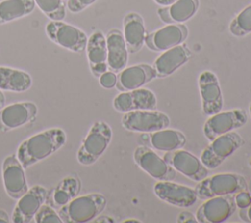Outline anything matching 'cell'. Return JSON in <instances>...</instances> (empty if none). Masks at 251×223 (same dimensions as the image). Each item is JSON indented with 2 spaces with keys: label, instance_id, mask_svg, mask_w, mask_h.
Here are the masks:
<instances>
[{
  "label": "cell",
  "instance_id": "38",
  "mask_svg": "<svg viewBox=\"0 0 251 223\" xmlns=\"http://www.w3.org/2000/svg\"><path fill=\"white\" fill-rule=\"evenodd\" d=\"M157 4L161 5V6H168L174 2H176V0H154Z\"/></svg>",
  "mask_w": 251,
  "mask_h": 223
},
{
  "label": "cell",
  "instance_id": "8",
  "mask_svg": "<svg viewBox=\"0 0 251 223\" xmlns=\"http://www.w3.org/2000/svg\"><path fill=\"white\" fill-rule=\"evenodd\" d=\"M247 122V114L243 109H232L211 115L203 125V134L210 141L219 136L241 128Z\"/></svg>",
  "mask_w": 251,
  "mask_h": 223
},
{
  "label": "cell",
  "instance_id": "21",
  "mask_svg": "<svg viewBox=\"0 0 251 223\" xmlns=\"http://www.w3.org/2000/svg\"><path fill=\"white\" fill-rule=\"evenodd\" d=\"M106 45L108 68L114 73L121 72L126 68L128 56L123 33L117 28L108 31L106 35Z\"/></svg>",
  "mask_w": 251,
  "mask_h": 223
},
{
  "label": "cell",
  "instance_id": "26",
  "mask_svg": "<svg viewBox=\"0 0 251 223\" xmlns=\"http://www.w3.org/2000/svg\"><path fill=\"white\" fill-rule=\"evenodd\" d=\"M149 139L153 148L166 152L179 149L186 143V138L181 132L167 128L152 132Z\"/></svg>",
  "mask_w": 251,
  "mask_h": 223
},
{
  "label": "cell",
  "instance_id": "4",
  "mask_svg": "<svg viewBox=\"0 0 251 223\" xmlns=\"http://www.w3.org/2000/svg\"><path fill=\"white\" fill-rule=\"evenodd\" d=\"M247 188V183L242 175L235 173H221L207 176L195 187L197 196L207 199L218 195H234Z\"/></svg>",
  "mask_w": 251,
  "mask_h": 223
},
{
  "label": "cell",
  "instance_id": "34",
  "mask_svg": "<svg viewBox=\"0 0 251 223\" xmlns=\"http://www.w3.org/2000/svg\"><path fill=\"white\" fill-rule=\"evenodd\" d=\"M234 200L237 207H239L240 209L245 208L251 204V195L249 193L241 191L236 194Z\"/></svg>",
  "mask_w": 251,
  "mask_h": 223
},
{
  "label": "cell",
  "instance_id": "24",
  "mask_svg": "<svg viewBox=\"0 0 251 223\" xmlns=\"http://www.w3.org/2000/svg\"><path fill=\"white\" fill-rule=\"evenodd\" d=\"M199 7L198 0H176L158 10V15L164 23L180 24L192 18Z\"/></svg>",
  "mask_w": 251,
  "mask_h": 223
},
{
  "label": "cell",
  "instance_id": "27",
  "mask_svg": "<svg viewBox=\"0 0 251 223\" xmlns=\"http://www.w3.org/2000/svg\"><path fill=\"white\" fill-rule=\"evenodd\" d=\"M35 8L34 0L0 1V25L29 15Z\"/></svg>",
  "mask_w": 251,
  "mask_h": 223
},
{
  "label": "cell",
  "instance_id": "31",
  "mask_svg": "<svg viewBox=\"0 0 251 223\" xmlns=\"http://www.w3.org/2000/svg\"><path fill=\"white\" fill-rule=\"evenodd\" d=\"M36 223H61L63 222L59 214L48 204H42L34 215Z\"/></svg>",
  "mask_w": 251,
  "mask_h": 223
},
{
  "label": "cell",
  "instance_id": "36",
  "mask_svg": "<svg viewBox=\"0 0 251 223\" xmlns=\"http://www.w3.org/2000/svg\"><path fill=\"white\" fill-rule=\"evenodd\" d=\"M239 214L242 220L246 222H251V204L245 208H241Z\"/></svg>",
  "mask_w": 251,
  "mask_h": 223
},
{
  "label": "cell",
  "instance_id": "19",
  "mask_svg": "<svg viewBox=\"0 0 251 223\" xmlns=\"http://www.w3.org/2000/svg\"><path fill=\"white\" fill-rule=\"evenodd\" d=\"M191 53L185 45H176L165 50L154 62L153 69L156 78H166L184 65L190 58Z\"/></svg>",
  "mask_w": 251,
  "mask_h": 223
},
{
  "label": "cell",
  "instance_id": "6",
  "mask_svg": "<svg viewBox=\"0 0 251 223\" xmlns=\"http://www.w3.org/2000/svg\"><path fill=\"white\" fill-rule=\"evenodd\" d=\"M51 41L73 52H82L86 48L87 35L80 28L62 21H51L45 27Z\"/></svg>",
  "mask_w": 251,
  "mask_h": 223
},
{
  "label": "cell",
  "instance_id": "17",
  "mask_svg": "<svg viewBox=\"0 0 251 223\" xmlns=\"http://www.w3.org/2000/svg\"><path fill=\"white\" fill-rule=\"evenodd\" d=\"M38 108L33 102H18L0 109V131L17 129L35 119Z\"/></svg>",
  "mask_w": 251,
  "mask_h": 223
},
{
  "label": "cell",
  "instance_id": "29",
  "mask_svg": "<svg viewBox=\"0 0 251 223\" xmlns=\"http://www.w3.org/2000/svg\"><path fill=\"white\" fill-rule=\"evenodd\" d=\"M35 5L51 21H63L66 17L64 0H34Z\"/></svg>",
  "mask_w": 251,
  "mask_h": 223
},
{
  "label": "cell",
  "instance_id": "37",
  "mask_svg": "<svg viewBox=\"0 0 251 223\" xmlns=\"http://www.w3.org/2000/svg\"><path fill=\"white\" fill-rule=\"evenodd\" d=\"M8 222H10V217L8 213L5 210L0 209V223H8Z\"/></svg>",
  "mask_w": 251,
  "mask_h": 223
},
{
  "label": "cell",
  "instance_id": "30",
  "mask_svg": "<svg viewBox=\"0 0 251 223\" xmlns=\"http://www.w3.org/2000/svg\"><path fill=\"white\" fill-rule=\"evenodd\" d=\"M229 31L237 37L244 36L251 32V4L239 12L230 22Z\"/></svg>",
  "mask_w": 251,
  "mask_h": 223
},
{
  "label": "cell",
  "instance_id": "15",
  "mask_svg": "<svg viewBox=\"0 0 251 223\" xmlns=\"http://www.w3.org/2000/svg\"><path fill=\"white\" fill-rule=\"evenodd\" d=\"M47 197V190L42 187L35 185L27 190L23 195L12 214V222L14 223H29L34 220V215L39 207L45 202Z\"/></svg>",
  "mask_w": 251,
  "mask_h": 223
},
{
  "label": "cell",
  "instance_id": "13",
  "mask_svg": "<svg viewBox=\"0 0 251 223\" xmlns=\"http://www.w3.org/2000/svg\"><path fill=\"white\" fill-rule=\"evenodd\" d=\"M198 86L203 113L211 116L220 112L224 105V98L218 77L211 71H204L198 78Z\"/></svg>",
  "mask_w": 251,
  "mask_h": 223
},
{
  "label": "cell",
  "instance_id": "20",
  "mask_svg": "<svg viewBox=\"0 0 251 223\" xmlns=\"http://www.w3.org/2000/svg\"><path fill=\"white\" fill-rule=\"evenodd\" d=\"M86 55L89 68L94 77L99 78L108 69L107 64V45L104 34L97 30L87 39Z\"/></svg>",
  "mask_w": 251,
  "mask_h": 223
},
{
  "label": "cell",
  "instance_id": "3",
  "mask_svg": "<svg viewBox=\"0 0 251 223\" xmlns=\"http://www.w3.org/2000/svg\"><path fill=\"white\" fill-rule=\"evenodd\" d=\"M112 135V129L106 122H95L77 150V161L84 166L94 164L107 149L111 142Z\"/></svg>",
  "mask_w": 251,
  "mask_h": 223
},
{
  "label": "cell",
  "instance_id": "23",
  "mask_svg": "<svg viewBox=\"0 0 251 223\" xmlns=\"http://www.w3.org/2000/svg\"><path fill=\"white\" fill-rule=\"evenodd\" d=\"M124 38L128 53H136L145 42V26L137 13L130 12L124 18Z\"/></svg>",
  "mask_w": 251,
  "mask_h": 223
},
{
  "label": "cell",
  "instance_id": "43",
  "mask_svg": "<svg viewBox=\"0 0 251 223\" xmlns=\"http://www.w3.org/2000/svg\"><path fill=\"white\" fill-rule=\"evenodd\" d=\"M249 165H250V167H251V158H250V160H249Z\"/></svg>",
  "mask_w": 251,
  "mask_h": 223
},
{
  "label": "cell",
  "instance_id": "9",
  "mask_svg": "<svg viewBox=\"0 0 251 223\" xmlns=\"http://www.w3.org/2000/svg\"><path fill=\"white\" fill-rule=\"evenodd\" d=\"M133 159L138 167L158 181H172L176 178V170L147 146H137Z\"/></svg>",
  "mask_w": 251,
  "mask_h": 223
},
{
  "label": "cell",
  "instance_id": "5",
  "mask_svg": "<svg viewBox=\"0 0 251 223\" xmlns=\"http://www.w3.org/2000/svg\"><path fill=\"white\" fill-rule=\"evenodd\" d=\"M243 143L244 140L239 134L232 131L224 134L211 140V143L202 151L200 160L208 169H215L240 148Z\"/></svg>",
  "mask_w": 251,
  "mask_h": 223
},
{
  "label": "cell",
  "instance_id": "28",
  "mask_svg": "<svg viewBox=\"0 0 251 223\" xmlns=\"http://www.w3.org/2000/svg\"><path fill=\"white\" fill-rule=\"evenodd\" d=\"M80 190L79 181L73 176L64 178L53 193V199L57 205H65L75 198Z\"/></svg>",
  "mask_w": 251,
  "mask_h": 223
},
{
  "label": "cell",
  "instance_id": "1",
  "mask_svg": "<svg viewBox=\"0 0 251 223\" xmlns=\"http://www.w3.org/2000/svg\"><path fill=\"white\" fill-rule=\"evenodd\" d=\"M67 141L66 133L60 128H51L25 139L18 147L17 158L24 169L47 158Z\"/></svg>",
  "mask_w": 251,
  "mask_h": 223
},
{
  "label": "cell",
  "instance_id": "25",
  "mask_svg": "<svg viewBox=\"0 0 251 223\" xmlns=\"http://www.w3.org/2000/svg\"><path fill=\"white\" fill-rule=\"evenodd\" d=\"M32 79L25 71L10 67H0V89L14 92H24L30 88Z\"/></svg>",
  "mask_w": 251,
  "mask_h": 223
},
{
  "label": "cell",
  "instance_id": "41",
  "mask_svg": "<svg viewBox=\"0 0 251 223\" xmlns=\"http://www.w3.org/2000/svg\"><path fill=\"white\" fill-rule=\"evenodd\" d=\"M123 222H140L139 220H137V219H127V220H125V221H123Z\"/></svg>",
  "mask_w": 251,
  "mask_h": 223
},
{
  "label": "cell",
  "instance_id": "33",
  "mask_svg": "<svg viewBox=\"0 0 251 223\" xmlns=\"http://www.w3.org/2000/svg\"><path fill=\"white\" fill-rule=\"evenodd\" d=\"M99 83L104 88H112L117 84V76L114 72L106 71L99 77Z\"/></svg>",
  "mask_w": 251,
  "mask_h": 223
},
{
  "label": "cell",
  "instance_id": "16",
  "mask_svg": "<svg viewBox=\"0 0 251 223\" xmlns=\"http://www.w3.org/2000/svg\"><path fill=\"white\" fill-rule=\"evenodd\" d=\"M188 35V29L182 24H169L145 37L147 47L154 51H165L181 44Z\"/></svg>",
  "mask_w": 251,
  "mask_h": 223
},
{
  "label": "cell",
  "instance_id": "12",
  "mask_svg": "<svg viewBox=\"0 0 251 223\" xmlns=\"http://www.w3.org/2000/svg\"><path fill=\"white\" fill-rule=\"evenodd\" d=\"M24 170L16 154L5 157L2 164L3 184L7 195L13 199H19L28 190Z\"/></svg>",
  "mask_w": 251,
  "mask_h": 223
},
{
  "label": "cell",
  "instance_id": "2",
  "mask_svg": "<svg viewBox=\"0 0 251 223\" xmlns=\"http://www.w3.org/2000/svg\"><path fill=\"white\" fill-rule=\"evenodd\" d=\"M103 195L93 193L75 196L59 210V216L64 222L83 223L96 218L106 206Z\"/></svg>",
  "mask_w": 251,
  "mask_h": 223
},
{
  "label": "cell",
  "instance_id": "22",
  "mask_svg": "<svg viewBox=\"0 0 251 223\" xmlns=\"http://www.w3.org/2000/svg\"><path fill=\"white\" fill-rule=\"evenodd\" d=\"M156 78L155 71L148 64H139L122 70L118 79V88L121 90H132Z\"/></svg>",
  "mask_w": 251,
  "mask_h": 223
},
{
  "label": "cell",
  "instance_id": "42",
  "mask_svg": "<svg viewBox=\"0 0 251 223\" xmlns=\"http://www.w3.org/2000/svg\"><path fill=\"white\" fill-rule=\"evenodd\" d=\"M248 112H249V115L251 117V102L249 103V106H248Z\"/></svg>",
  "mask_w": 251,
  "mask_h": 223
},
{
  "label": "cell",
  "instance_id": "32",
  "mask_svg": "<svg viewBox=\"0 0 251 223\" xmlns=\"http://www.w3.org/2000/svg\"><path fill=\"white\" fill-rule=\"evenodd\" d=\"M95 1L96 0H68L67 7L72 13H79Z\"/></svg>",
  "mask_w": 251,
  "mask_h": 223
},
{
  "label": "cell",
  "instance_id": "18",
  "mask_svg": "<svg viewBox=\"0 0 251 223\" xmlns=\"http://www.w3.org/2000/svg\"><path fill=\"white\" fill-rule=\"evenodd\" d=\"M113 105L117 111L124 113L133 110H155L157 98L150 89L139 87L118 94Z\"/></svg>",
  "mask_w": 251,
  "mask_h": 223
},
{
  "label": "cell",
  "instance_id": "11",
  "mask_svg": "<svg viewBox=\"0 0 251 223\" xmlns=\"http://www.w3.org/2000/svg\"><path fill=\"white\" fill-rule=\"evenodd\" d=\"M163 158L176 171L195 182H200L208 176V168L199 158L186 150L176 149L167 151Z\"/></svg>",
  "mask_w": 251,
  "mask_h": 223
},
{
  "label": "cell",
  "instance_id": "35",
  "mask_svg": "<svg viewBox=\"0 0 251 223\" xmlns=\"http://www.w3.org/2000/svg\"><path fill=\"white\" fill-rule=\"evenodd\" d=\"M177 222H197V219L190 212L183 211L179 213L177 217Z\"/></svg>",
  "mask_w": 251,
  "mask_h": 223
},
{
  "label": "cell",
  "instance_id": "7",
  "mask_svg": "<svg viewBox=\"0 0 251 223\" xmlns=\"http://www.w3.org/2000/svg\"><path fill=\"white\" fill-rule=\"evenodd\" d=\"M169 125V116L156 110L128 111L122 118V126L134 133H152L168 128Z\"/></svg>",
  "mask_w": 251,
  "mask_h": 223
},
{
  "label": "cell",
  "instance_id": "10",
  "mask_svg": "<svg viewBox=\"0 0 251 223\" xmlns=\"http://www.w3.org/2000/svg\"><path fill=\"white\" fill-rule=\"evenodd\" d=\"M236 204L232 195L207 198L196 211L197 222L219 223L226 221L235 211Z\"/></svg>",
  "mask_w": 251,
  "mask_h": 223
},
{
  "label": "cell",
  "instance_id": "40",
  "mask_svg": "<svg viewBox=\"0 0 251 223\" xmlns=\"http://www.w3.org/2000/svg\"><path fill=\"white\" fill-rule=\"evenodd\" d=\"M5 102H6V97H5L4 93L2 92V90L0 89V109L5 106Z\"/></svg>",
  "mask_w": 251,
  "mask_h": 223
},
{
  "label": "cell",
  "instance_id": "14",
  "mask_svg": "<svg viewBox=\"0 0 251 223\" xmlns=\"http://www.w3.org/2000/svg\"><path fill=\"white\" fill-rule=\"evenodd\" d=\"M154 193L161 200L182 208L193 205L198 198L194 189L172 181L157 182L154 185Z\"/></svg>",
  "mask_w": 251,
  "mask_h": 223
},
{
  "label": "cell",
  "instance_id": "39",
  "mask_svg": "<svg viewBox=\"0 0 251 223\" xmlns=\"http://www.w3.org/2000/svg\"><path fill=\"white\" fill-rule=\"evenodd\" d=\"M114 222V220L111 218V217H108V216H102V217H99L97 220H95V222Z\"/></svg>",
  "mask_w": 251,
  "mask_h": 223
}]
</instances>
